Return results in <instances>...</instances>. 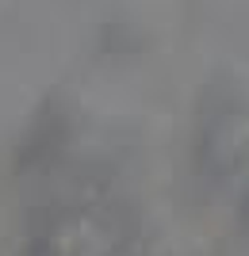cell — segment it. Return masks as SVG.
<instances>
[{
    "label": "cell",
    "mask_w": 249,
    "mask_h": 256,
    "mask_svg": "<svg viewBox=\"0 0 249 256\" xmlns=\"http://www.w3.org/2000/svg\"><path fill=\"white\" fill-rule=\"evenodd\" d=\"M81 115H85V96H81V88L54 84L43 96V104H39V111H35V118H31V126H27V134H23L20 157L23 160L50 157L58 146H65V142L73 138Z\"/></svg>",
    "instance_id": "6da1fadb"
},
{
    "label": "cell",
    "mask_w": 249,
    "mask_h": 256,
    "mask_svg": "<svg viewBox=\"0 0 249 256\" xmlns=\"http://www.w3.org/2000/svg\"><path fill=\"white\" fill-rule=\"evenodd\" d=\"M199 160L215 176L249 172V115H215L199 138Z\"/></svg>",
    "instance_id": "7a4b0ae2"
},
{
    "label": "cell",
    "mask_w": 249,
    "mask_h": 256,
    "mask_svg": "<svg viewBox=\"0 0 249 256\" xmlns=\"http://www.w3.org/2000/svg\"><path fill=\"white\" fill-rule=\"evenodd\" d=\"M23 256H73V252H69V241L62 234H39L23 248Z\"/></svg>",
    "instance_id": "3957f363"
},
{
    "label": "cell",
    "mask_w": 249,
    "mask_h": 256,
    "mask_svg": "<svg viewBox=\"0 0 249 256\" xmlns=\"http://www.w3.org/2000/svg\"><path fill=\"white\" fill-rule=\"evenodd\" d=\"M245 222H249V199H245Z\"/></svg>",
    "instance_id": "277c9868"
}]
</instances>
